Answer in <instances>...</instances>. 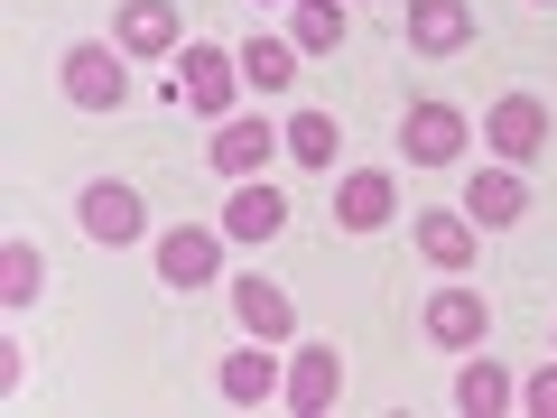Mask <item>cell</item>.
Returning <instances> with one entry per match:
<instances>
[{
  "label": "cell",
  "instance_id": "cell-1",
  "mask_svg": "<svg viewBox=\"0 0 557 418\" xmlns=\"http://www.w3.org/2000/svg\"><path fill=\"white\" fill-rule=\"evenodd\" d=\"M233 84H242V65H233V47H186V65H177V84H168V94H177L186 112H205V121H223V112H233Z\"/></svg>",
  "mask_w": 557,
  "mask_h": 418
},
{
  "label": "cell",
  "instance_id": "cell-2",
  "mask_svg": "<svg viewBox=\"0 0 557 418\" xmlns=\"http://www.w3.org/2000/svg\"><path fill=\"white\" fill-rule=\"evenodd\" d=\"M121 94H131V75H121V57L102 38L65 47V102H84V112H121Z\"/></svg>",
  "mask_w": 557,
  "mask_h": 418
},
{
  "label": "cell",
  "instance_id": "cell-3",
  "mask_svg": "<svg viewBox=\"0 0 557 418\" xmlns=\"http://www.w3.org/2000/svg\"><path fill=\"white\" fill-rule=\"evenodd\" d=\"M465 139H474V131H465L456 102H409V121H399V149H409V168H446Z\"/></svg>",
  "mask_w": 557,
  "mask_h": 418
},
{
  "label": "cell",
  "instance_id": "cell-4",
  "mask_svg": "<svg viewBox=\"0 0 557 418\" xmlns=\"http://www.w3.org/2000/svg\"><path fill=\"white\" fill-rule=\"evenodd\" d=\"M483 139H493L502 159H539V149H548V102H530V94H511V102H493V112H483Z\"/></svg>",
  "mask_w": 557,
  "mask_h": 418
},
{
  "label": "cell",
  "instance_id": "cell-5",
  "mask_svg": "<svg viewBox=\"0 0 557 418\" xmlns=\"http://www.w3.org/2000/svg\"><path fill=\"white\" fill-rule=\"evenodd\" d=\"M335 399H344V354L335 344H298V362H288V409L317 418V409H335Z\"/></svg>",
  "mask_w": 557,
  "mask_h": 418
},
{
  "label": "cell",
  "instance_id": "cell-6",
  "mask_svg": "<svg viewBox=\"0 0 557 418\" xmlns=\"http://www.w3.org/2000/svg\"><path fill=\"white\" fill-rule=\"evenodd\" d=\"M483 325H493V307H483L474 288H437V298H428V344H446V354H474Z\"/></svg>",
  "mask_w": 557,
  "mask_h": 418
},
{
  "label": "cell",
  "instance_id": "cell-7",
  "mask_svg": "<svg viewBox=\"0 0 557 418\" xmlns=\"http://www.w3.org/2000/svg\"><path fill=\"white\" fill-rule=\"evenodd\" d=\"M391 205H399L391 168H354V177L335 186V223H344V233H381V223H391Z\"/></svg>",
  "mask_w": 557,
  "mask_h": 418
},
{
  "label": "cell",
  "instance_id": "cell-8",
  "mask_svg": "<svg viewBox=\"0 0 557 418\" xmlns=\"http://www.w3.org/2000/svg\"><path fill=\"white\" fill-rule=\"evenodd\" d=\"M214 270H223V242L205 233V223H177V233L159 242V279L168 288H205Z\"/></svg>",
  "mask_w": 557,
  "mask_h": 418
},
{
  "label": "cell",
  "instance_id": "cell-9",
  "mask_svg": "<svg viewBox=\"0 0 557 418\" xmlns=\"http://www.w3.org/2000/svg\"><path fill=\"white\" fill-rule=\"evenodd\" d=\"M465 214H474L483 233L520 223V214H530V186H520V168H474V186H465Z\"/></svg>",
  "mask_w": 557,
  "mask_h": 418
},
{
  "label": "cell",
  "instance_id": "cell-10",
  "mask_svg": "<svg viewBox=\"0 0 557 418\" xmlns=\"http://www.w3.org/2000/svg\"><path fill=\"white\" fill-rule=\"evenodd\" d=\"M270 149H288V131H270V121H223L214 131V168L223 177H260Z\"/></svg>",
  "mask_w": 557,
  "mask_h": 418
},
{
  "label": "cell",
  "instance_id": "cell-11",
  "mask_svg": "<svg viewBox=\"0 0 557 418\" xmlns=\"http://www.w3.org/2000/svg\"><path fill=\"white\" fill-rule=\"evenodd\" d=\"M233 317L251 325L260 344H278V335H298V307H288V288H270V279H233Z\"/></svg>",
  "mask_w": 557,
  "mask_h": 418
},
{
  "label": "cell",
  "instance_id": "cell-12",
  "mask_svg": "<svg viewBox=\"0 0 557 418\" xmlns=\"http://www.w3.org/2000/svg\"><path fill=\"white\" fill-rule=\"evenodd\" d=\"M75 214H84V233H94V242H112V251H121V242H139V196H131V186H112V177H102V186H84V205H75Z\"/></svg>",
  "mask_w": 557,
  "mask_h": 418
},
{
  "label": "cell",
  "instance_id": "cell-13",
  "mask_svg": "<svg viewBox=\"0 0 557 418\" xmlns=\"http://www.w3.org/2000/svg\"><path fill=\"white\" fill-rule=\"evenodd\" d=\"M465 38H474V10H465V0H409V47H428V57H456Z\"/></svg>",
  "mask_w": 557,
  "mask_h": 418
},
{
  "label": "cell",
  "instance_id": "cell-14",
  "mask_svg": "<svg viewBox=\"0 0 557 418\" xmlns=\"http://www.w3.org/2000/svg\"><path fill=\"white\" fill-rule=\"evenodd\" d=\"M233 65H242L251 94H288V84H298V47H288V38H260V28L233 47Z\"/></svg>",
  "mask_w": 557,
  "mask_h": 418
},
{
  "label": "cell",
  "instance_id": "cell-15",
  "mask_svg": "<svg viewBox=\"0 0 557 418\" xmlns=\"http://www.w3.org/2000/svg\"><path fill=\"white\" fill-rule=\"evenodd\" d=\"M278 391H288V381H278V362H270V344H260V335L223 362V399H233V409H260V399H278Z\"/></svg>",
  "mask_w": 557,
  "mask_h": 418
},
{
  "label": "cell",
  "instance_id": "cell-16",
  "mask_svg": "<svg viewBox=\"0 0 557 418\" xmlns=\"http://www.w3.org/2000/svg\"><path fill=\"white\" fill-rule=\"evenodd\" d=\"M121 47L131 57H168L177 47V0H121Z\"/></svg>",
  "mask_w": 557,
  "mask_h": 418
},
{
  "label": "cell",
  "instance_id": "cell-17",
  "mask_svg": "<svg viewBox=\"0 0 557 418\" xmlns=\"http://www.w3.org/2000/svg\"><path fill=\"white\" fill-rule=\"evenodd\" d=\"M278 223H288V196H278V186H251V177H242V196L223 205V233H233V242H270Z\"/></svg>",
  "mask_w": 557,
  "mask_h": 418
},
{
  "label": "cell",
  "instance_id": "cell-18",
  "mask_svg": "<svg viewBox=\"0 0 557 418\" xmlns=\"http://www.w3.org/2000/svg\"><path fill=\"white\" fill-rule=\"evenodd\" d=\"M288 47L298 57H335L344 47V0H288Z\"/></svg>",
  "mask_w": 557,
  "mask_h": 418
},
{
  "label": "cell",
  "instance_id": "cell-19",
  "mask_svg": "<svg viewBox=\"0 0 557 418\" xmlns=\"http://www.w3.org/2000/svg\"><path fill=\"white\" fill-rule=\"evenodd\" d=\"M474 214H418V251L437 260V270H465V260H474Z\"/></svg>",
  "mask_w": 557,
  "mask_h": 418
},
{
  "label": "cell",
  "instance_id": "cell-20",
  "mask_svg": "<svg viewBox=\"0 0 557 418\" xmlns=\"http://www.w3.org/2000/svg\"><path fill=\"white\" fill-rule=\"evenodd\" d=\"M335 149H344L335 112H298V121H288V159H298V168H335Z\"/></svg>",
  "mask_w": 557,
  "mask_h": 418
},
{
  "label": "cell",
  "instance_id": "cell-21",
  "mask_svg": "<svg viewBox=\"0 0 557 418\" xmlns=\"http://www.w3.org/2000/svg\"><path fill=\"white\" fill-rule=\"evenodd\" d=\"M38 279H47V260L28 242H10L0 251V307H38Z\"/></svg>",
  "mask_w": 557,
  "mask_h": 418
},
{
  "label": "cell",
  "instance_id": "cell-22",
  "mask_svg": "<svg viewBox=\"0 0 557 418\" xmlns=\"http://www.w3.org/2000/svg\"><path fill=\"white\" fill-rule=\"evenodd\" d=\"M456 409H474V418L511 409V381H502L493 362H465V372H456Z\"/></svg>",
  "mask_w": 557,
  "mask_h": 418
},
{
  "label": "cell",
  "instance_id": "cell-23",
  "mask_svg": "<svg viewBox=\"0 0 557 418\" xmlns=\"http://www.w3.org/2000/svg\"><path fill=\"white\" fill-rule=\"evenodd\" d=\"M530 409H539V418H557V372H539V381H530Z\"/></svg>",
  "mask_w": 557,
  "mask_h": 418
}]
</instances>
